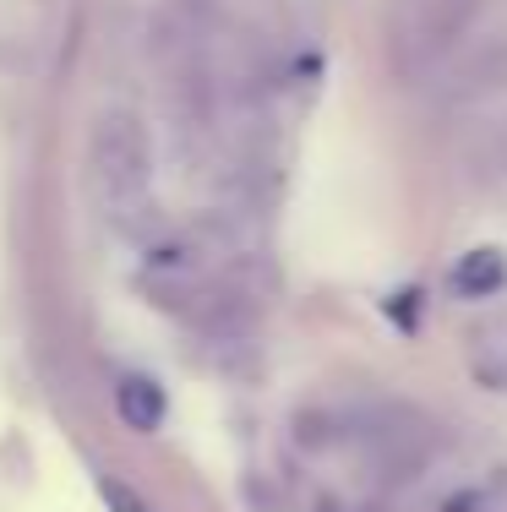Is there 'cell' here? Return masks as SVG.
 I'll list each match as a JSON object with an SVG mask.
<instances>
[{
  "instance_id": "1",
  "label": "cell",
  "mask_w": 507,
  "mask_h": 512,
  "mask_svg": "<svg viewBox=\"0 0 507 512\" xmlns=\"http://www.w3.org/2000/svg\"><path fill=\"white\" fill-rule=\"evenodd\" d=\"M93 175H99L110 207H131L148 191V148H142L137 120L126 115L99 120V131H93Z\"/></svg>"
},
{
  "instance_id": "2",
  "label": "cell",
  "mask_w": 507,
  "mask_h": 512,
  "mask_svg": "<svg viewBox=\"0 0 507 512\" xmlns=\"http://www.w3.org/2000/svg\"><path fill=\"white\" fill-rule=\"evenodd\" d=\"M115 414H120V425H131V431H159L164 425V414H169V404H164V387L153 382V376H120L115 382Z\"/></svg>"
},
{
  "instance_id": "3",
  "label": "cell",
  "mask_w": 507,
  "mask_h": 512,
  "mask_svg": "<svg viewBox=\"0 0 507 512\" xmlns=\"http://www.w3.org/2000/svg\"><path fill=\"white\" fill-rule=\"evenodd\" d=\"M502 284H507V256H502V251L480 246V251L458 256V267H453V289H458L464 300H491Z\"/></svg>"
},
{
  "instance_id": "4",
  "label": "cell",
  "mask_w": 507,
  "mask_h": 512,
  "mask_svg": "<svg viewBox=\"0 0 507 512\" xmlns=\"http://www.w3.org/2000/svg\"><path fill=\"white\" fill-rule=\"evenodd\" d=\"M99 496H104V507H110V512H153L137 491H131V485H120V480H99Z\"/></svg>"
}]
</instances>
